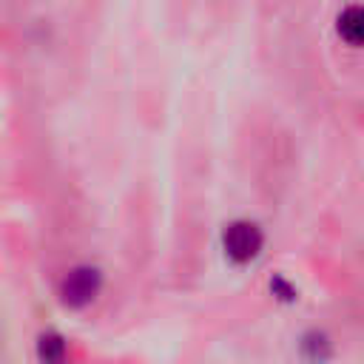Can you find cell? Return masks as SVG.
I'll use <instances>...</instances> for the list:
<instances>
[{"label": "cell", "instance_id": "cell-4", "mask_svg": "<svg viewBox=\"0 0 364 364\" xmlns=\"http://www.w3.org/2000/svg\"><path fill=\"white\" fill-rule=\"evenodd\" d=\"M37 355H40L43 361H60V358L65 355V341H63V336H57V333H46V336H40Z\"/></svg>", "mask_w": 364, "mask_h": 364}, {"label": "cell", "instance_id": "cell-3", "mask_svg": "<svg viewBox=\"0 0 364 364\" xmlns=\"http://www.w3.org/2000/svg\"><path fill=\"white\" fill-rule=\"evenodd\" d=\"M338 34L350 43V46H358L364 40V14L358 6H350L341 11L338 17Z\"/></svg>", "mask_w": 364, "mask_h": 364}, {"label": "cell", "instance_id": "cell-1", "mask_svg": "<svg viewBox=\"0 0 364 364\" xmlns=\"http://www.w3.org/2000/svg\"><path fill=\"white\" fill-rule=\"evenodd\" d=\"M262 245H264V233L256 222H247V219H236L225 228L222 233V247L228 253L230 262L236 264H247L253 262L259 253H262Z\"/></svg>", "mask_w": 364, "mask_h": 364}, {"label": "cell", "instance_id": "cell-2", "mask_svg": "<svg viewBox=\"0 0 364 364\" xmlns=\"http://www.w3.org/2000/svg\"><path fill=\"white\" fill-rule=\"evenodd\" d=\"M100 290H102V273L91 264H80L65 273L60 284V299L68 307H85L100 296Z\"/></svg>", "mask_w": 364, "mask_h": 364}]
</instances>
